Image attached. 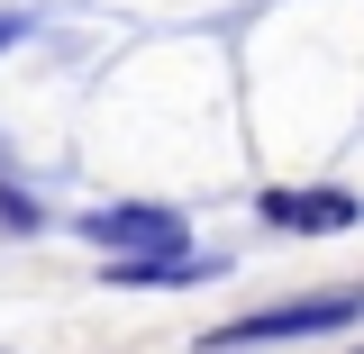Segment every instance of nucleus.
Returning <instances> with one entry per match:
<instances>
[{"instance_id": "obj_1", "label": "nucleus", "mask_w": 364, "mask_h": 354, "mask_svg": "<svg viewBox=\"0 0 364 354\" xmlns=\"http://www.w3.org/2000/svg\"><path fill=\"white\" fill-rule=\"evenodd\" d=\"M364 318V291H310V300H282V309H255V318H228L200 336V354H237V345H282V336H328V327H355Z\"/></svg>"}, {"instance_id": "obj_2", "label": "nucleus", "mask_w": 364, "mask_h": 354, "mask_svg": "<svg viewBox=\"0 0 364 354\" xmlns=\"http://www.w3.org/2000/svg\"><path fill=\"white\" fill-rule=\"evenodd\" d=\"M82 236L100 245V264H136V255H182V209H155V200H119V209H91Z\"/></svg>"}, {"instance_id": "obj_3", "label": "nucleus", "mask_w": 364, "mask_h": 354, "mask_svg": "<svg viewBox=\"0 0 364 354\" xmlns=\"http://www.w3.org/2000/svg\"><path fill=\"white\" fill-rule=\"evenodd\" d=\"M264 227H291V236H328V227H355V191H264L255 200Z\"/></svg>"}, {"instance_id": "obj_4", "label": "nucleus", "mask_w": 364, "mask_h": 354, "mask_svg": "<svg viewBox=\"0 0 364 354\" xmlns=\"http://www.w3.org/2000/svg\"><path fill=\"white\" fill-rule=\"evenodd\" d=\"M0 45H18V18H9V9H0Z\"/></svg>"}]
</instances>
